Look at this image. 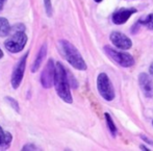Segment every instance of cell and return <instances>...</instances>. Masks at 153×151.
<instances>
[{
    "mask_svg": "<svg viewBox=\"0 0 153 151\" xmlns=\"http://www.w3.org/2000/svg\"><path fill=\"white\" fill-rule=\"evenodd\" d=\"M47 54V45L46 44H43V46L40 48V51H39L38 55H36V60L33 62V65L31 67V72L32 73H36V71L40 69V66L42 65L43 60H44L45 57Z\"/></svg>",
    "mask_w": 153,
    "mask_h": 151,
    "instance_id": "cell-11",
    "label": "cell"
},
{
    "mask_svg": "<svg viewBox=\"0 0 153 151\" xmlns=\"http://www.w3.org/2000/svg\"><path fill=\"white\" fill-rule=\"evenodd\" d=\"M59 51H61L62 55L67 60V62L74 67L77 70H85L87 69V64H85V60L82 59L80 52L77 50V48L72 45L70 42L66 40H61L59 42Z\"/></svg>",
    "mask_w": 153,
    "mask_h": 151,
    "instance_id": "cell-2",
    "label": "cell"
},
{
    "mask_svg": "<svg viewBox=\"0 0 153 151\" xmlns=\"http://www.w3.org/2000/svg\"><path fill=\"white\" fill-rule=\"evenodd\" d=\"M105 120H106V124H107V126H108V129H109V131H111V133L113 135V137H116L118 130H117V127H116L115 123H114V121L111 119L109 114L105 113Z\"/></svg>",
    "mask_w": 153,
    "mask_h": 151,
    "instance_id": "cell-14",
    "label": "cell"
},
{
    "mask_svg": "<svg viewBox=\"0 0 153 151\" xmlns=\"http://www.w3.org/2000/svg\"><path fill=\"white\" fill-rule=\"evenodd\" d=\"M149 73L153 76V62L151 65H150V67H149Z\"/></svg>",
    "mask_w": 153,
    "mask_h": 151,
    "instance_id": "cell-20",
    "label": "cell"
},
{
    "mask_svg": "<svg viewBox=\"0 0 153 151\" xmlns=\"http://www.w3.org/2000/svg\"><path fill=\"white\" fill-rule=\"evenodd\" d=\"M55 76V64L52 59L48 60L41 74V83L45 89H50L54 85Z\"/></svg>",
    "mask_w": 153,
    "mask_h": 151,
    "instance_id": "cell-6",
    "label": "cell"
},
{
    "mask_svg": "<svg viewBox=\"0 0 153 151\" xmlns=\"http://www.w3.org/2000/svg\"><path fill=\"white\" fill-rule=\"evenodd\" d=\"M45 4V10H46L47 16L51 17L52 16V4H51V0H44Z\"/></svg>",
    "mask_w": 153,
    "mask_h": 151,
    "instance_id": "cell-16",
    "label": "cell"
},
{
    "mask_svg": "<svg viewBox=\"0 0 153 151\" xmlns=\"http://www.w3.org/2000/svg\"><path fill=\"white\" fill-rule=\"evenodd\" d=\"M95 1H96V2H101L102 0H95Z\"/></svg>",
    "mask_w": 153,
    "mask_h": 151,
    "instance_id": "cell-23",
    "label": "cell"
},
{
    "mask_svg": "<svg viewBox=\"0 0 153 151\" xmlns=\"http://www.w3.org/2000/svg\"><path fill=\"white\" fill-rule=\"evenodd\" d=\"M26 43H27V36L24 32V30H22V31L13 32V36L4 43V46H5V48L10 52L18 53L23 50Z\"/></svg>",
    "mask_w": 153,
    "mask_h": 151,
    "instance_id": "cell-4",
    "label": "cell"
},
{
    "mask_svg": "<svg viewBox=\"0 0 153 151\" xmlns=\"http://www.w3.org/2000/svg\"><path fill=\"white\" fill-rule=\"evenodd\" d=\"M109 39L117 48L122 50H128L132 46V42L130 39L120 31H113L109 36Z\"/></svg>",
    "mask_w": 153,
    "mask_h": 151,
    "instance_id": "cell-8",
    "label": "cell"
},
{
    "mask_svg": "<svg viewBox=\"0 0 153 151\" xmlns=\"http://www.w3.org/2000/svg\"><path fill=\"white\" fill-rule=\"evenodd\" d=\"M13 137L8 131H4L2 127L0 126V146L3 148H7L10 146Z\"/></svg>",
    "mask_w": 153,
    "mask_h": 151,
    "instance_id": "cell-12",
    "label": "cell"
},
{
    "mask_svg": "<svg viewBox=\"0 0 153 151\" xmlns=\"http://www.w3.org/2000/svg\"><path fill=\"white\" fill-rule=\"evenodd\" d=\"M104 51L111 60H114L118 65H120L121 67L124 68H129V67L134 65V59L132 57V55L126 52H122V51L115 50L114 48L108 46L104 47Z\"/></svg>",
    "mask_w": 153,
    "mask_h": 151,
    "instance_id": "cell-5",
    "label": "cell"
},
{
    "mask_svg": "<svg viewBox=\"0 0 153 151\" xmlns=\"http://www.w3.org/2000/svg\"><path fill=\"white\" fill-rule=\"evenodd\" d=\"M97 89L104 100L111 101L115 98V90L108 76L105 73H100L97 77Z\"/></svg>",
    "mask_w": 153,
    "mask_h": 151,
    "instance_id": "cell-3",
    "label": "cell"
},
{
    "mask_svg": "<svg viewBox=\"0 0 153 151\" xmlns=\"http://www.w3.org/2000/svg\"><path fill=\"white\" fill-rule=\"evenodd\" d=\"M27 57H28V53L24 55L19 62L16 65V67L14 68V71H13L12 74V87L13 89L17 90L19 87H20L21 83H22L23 76H24V72H25V67H26V60H27Z\"/></svg>",
    "mask_w": 153,
    "mask_h": 151,
    "instance_id": "cell-7",
    "label": "cell"
},
{
    "mask_svg": "<svg viewBox=\"0 0 153 151\" xmlns=\"http://www.w3.org/2000/svg\"><path fill=\"white\" fill-rule=\"evenodd\" d=\"M22 150H36V147L33 145H26L22 148Z\"/></svg>",
    "mask_w": 153,
    "mask_h": 151,
    "instance_id": "cell-18",
    "label": "cell"
},
{
    "mask_svg": "<svg viewBox=\"0 0 153 151\" xmlns=\"http://www.w3.org/2000/svg\"><path fill=\"white\" fill-rule=\"evenodd\" d=\"M139 22L141 23V25L147 27L148 29L153 30V14H149L146 18L140 19Z\"/></svg>",
    "mask_w": 153,
    "mask_h": 151,
    "instance_id": "cell-15",
    "label": "cell"
},
{
    "mask_svg": "<svg viewBox=\"0 0 153 151\" xmlns=\"http://www.w3.org/2000/svg\"><path fill=\"white\" fill-rule=\"evenodd\" d=\"M5 100L7 101L8 103H10V106H12L13 109H15V111L19 112V104H18V102H17V101L15 100L14 98H12V97H5Z\"/></svg>",
    "mask_w": 153,
    "mask_h": 151,
    "instance_id": "cell-17",
    "label": "cell"
},
{
    "mask_svg": "<svg viewBox=\"0 0 153 151\" xmlns=\"http://www.w3.org/2000/svg\"><path fill=\"white\" fill-rule=\"evenodd\" d=\"M139 85L147 98L153 97V80L147 73H141L139 75Z\"/></svg>",
    "mask_w": 153,
    "mask_h": 151,
    "instance_id": "cell-9",
    "label": "cell"
},
{
    "mask_svg": "<svg viewBox=\"0 0 153 151\" xmlns=\"http://www.w3.org/2000/svg\"><path fill=\"white\" fill-rule=\"evenodd\" d=\"M10 28L12 26L10 25L8 21L3 17H0V38L6 36L10 33Z\"/></svg>",
    "mask_w": 153,
    "mask_h": 151,
    "instance_id": "cell-13",
    "label": "cell"
},
{
    "mask_svg": "<svg viewBox=\"0 0 153 151\" xmlns=\"http://www.w3.org/2000/svg\"><path fill=\"white\" fill-rule=\"evenodd\" d=\"M6 0H0V12L3 10V6H4V3H5Z\"/></svg>",
    "mask_w": 153,
    "mask_h": 151,
    "instance_id": "cell-19",
    "label": "cell"
},
{
    "mask_svg": "<svg viewBox=\"0 0 153 151\" xmlns=\"http://www.w3.org/2000/svg\"><path fill=\"white\" fill-rule=\"evenodd\" d=\"M141 149H143V150H148V149H147V148H146V147H145V146H143V145H142V146H141Z\"/></svg>",
    "mask_w": 153,
    "mask_h": 151,
    "instance_id": "cell-22",
    "label": "cell"
},
{
    "mask_svg": "<svg viewBox=\"0 0 153 151\" xmlns=\"http://www.w3.org/2000/svg\"><path fill=\"white\" fill-rule=\"evenodd\" d=\"M134 13H137V10L133 7L130 8H120L113 15V22L117 25L124 24Z\"/></svg>",
    "mask_w": 153,
    "mask_h": 151,
    "instance_id": "cell-10",
    "label": "cell"
},
{
    "mask_svg": "<svg viewBox=\"0 0 153 151\" xmlns=\"http://www.w3.org/2000/svg\"><path fill=\"white\" fill-rule=\"evenodd\" d=\"M2 57H3V51L0 49V59H2Z\"/></svg>",
    "mask_w": 153,
    "mask_h": 151,
    "instance_id": "cell-21",
    "label": "cell"
},
{
    "mask_svg": "<svg viewBox=\"0 0 153 151\" xmlns=\"http://www.w3.org/2000/svg\"><path fill=\"white\" fill-rule=\"evenodd\" d=\"M54 87L57 95L62 101L67 103H72V95L70 91V81L66 69L64 68L62 62H57L55 64V76H54Z\"/></svg>",
    "mask_w": 153,
    "mask_h": 151,
    "instance_id": "cell-1",
    "label": "cell"
}]
</instances>
